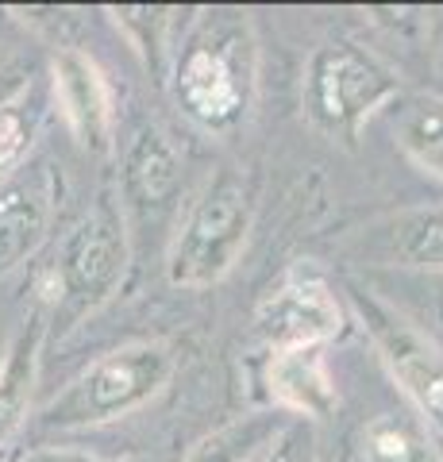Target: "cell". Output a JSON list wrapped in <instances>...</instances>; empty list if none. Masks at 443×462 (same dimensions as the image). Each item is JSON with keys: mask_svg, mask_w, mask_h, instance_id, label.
I'll list each match as a JSON object with an SVG mask.
<instances>
[{"mask_svg": "<svg viewBox=\"0 0 443 462\" xmlns=\"http://www.w3.org/2000/svg\"><path fill=\"white\" fill-rule=\"evenodd\" d=\"M259 89V39L239 12H208L174 47L170 93L197 127L235 132L251 116Z\"/></svg>", "mask_w": 443, "mask_h": 462, "instance_id": "1", "label": "cell"}, {"mask_svg": "<svg viewBox=\"0 0 443 462\" xmlns=\"http://www.w3.org/2000/svg\"><path fill=\"white\" fill-rule=\"evenodd\" d=\"M178 346L170 339H132L93 358L78 378H69L59 397H51L39 412V428L47 431H85L139 412L143 404L170 385L178 374Z\"/></svg>", "mask_w": 443, "mask_h": 462, "instance_id": "2", "label": "cell"}, {"mask_svg": "<svg viewBox=\"0 0 443 462\" xmlns=\"http://www.w3.org/2000/svg\"><path fill=\"white\" fill-rule=\"evenodd\" d=\"M127 258H132V243H127L124 212L101 200L66 231L51 266L39 273V300L47 324L66 331L105 309L120 293Z\"/></svg>", "mask_w": 443, "mask_h": 462, "instance_id": "3", "label": "cell"}, {"mask_svg": "<svg viewBox=\"0 0 443 462\" xmlns=\"http://www.w3.org/2000/svg\"><path fill=\"white\" fill-rule=\"evenodd\" d=\"M254 227V193L243 173L220 170L181 212L166 251V278L178 289H208L235 270Z\"/></svg>", "mask_w": 443, "mask_h": 462, "instance_id": "4", "label": "cell"}, {"mask_svg": "<svg viewBox=\"0 0 443 462\" xmlns=\"http://www.w3.org/2000/svg\"><path fill=\"white\" fill-rule=\"evenodd\" d=\"M401 97L397 69L363 42L336 39L309 54L305 66V116L317 132L355 147L363 127Z\"/></svg>", "mask_w": 443, "mask_h": 462, "instance_id": "5", "label": "cell"}, {"mask_svg": "<svg viewBox=\"0 0 443 462\" xmlns=\"http://www.w3.org/2000/svg\"><path fill=\"white\" fill-rule=\"evenodd\" d=\"M347 300L390 378L401 385L420 420L443 436V346L432 336H424L401 309L382 300L374 289L347 285Z\"/></svg>", "mask_w": 443, "mask_h": 462, "instance_id": "6", "label": "cell"}, {"mask_svg": "<svg viewBox=\"0 0 443 462\" xmlns=\"http://www.w3.org/2000/svg\"><path fill=\"white\" fill-rule=\"evenodd\" d=\"M254 336L270 351H293V346H328L347 331V312L336 297L332 282L317 266L297 263L270 285V293L254 309Z\"/></svg>", "mask_w": 443, "mask_h": 462, "instance_id": "7", "label": "cell"}, {"mask_svg": "<svg viewBox=\"0 0 443 462\" xmlns=\"http://www.w3.org/2000/svg\"><path fill=\"white\" fill-rule=\"evenodd\" d=\"M62 200V173L51 158L20 162L0 178V278L47 243Z\"/></svg>", "mask_w": 443, "mask_h": 462, "instance_id": "8", "label": "cell"}, {"mask_svg": "<svg viewBox=\"0 0 443 462\" xmlns=\"http://www.w3.org/2000/svg\"><path fill=\"white\" fill-rule=\"evenodd\" d=\"M54 105L74 143L89 154H108L116 147V93L97 58L66 47L51 58Z\"/></svg>", "mask_w": 443, "mask_h": 462, "instance_id": "9", "label": "cell"}, {"mask_svg": "<svg viewBox=\"0 0 443 462\" xmlns=\"http://www.w3.org/2000/svg\"><path fill=\"white\" fill-rule=\"evenodd\" d=\"M181 154L159 127H139L120 162V197L124 208L139 220H154L178 205L181 193Z\"/></svg>", "mask_w": 443, "mask_h": 462, "instance_id": "10", "label": "cell"}, {"mask_svg": "<svg viewBox=\"0 0 443 462\" xmlns=\"http://www.w3.org/2000/svg\"><path fill=\"white\" fill-rule=\"evenodd\" d=\"M266 389L274 409L293 420H328L339 409V385L328 366V346H293V351H270Z\"/></svg>", "mask_w": 443, "mask_h": 462, "instance_id": "11", "label": "cell"}, {"mask_svg": "<svg viewBox=\"0 0 443 462\" xmlns=\"http://www.w3.org/2000/svg\"><path fill=\"white\" fill-rule=\"evenodd\" d=\"M47 336H51L47 312L35 309L20 324V331L12 336L8 351H5V363H0V447L16 436L27 420V412H32Z\"/></svg>", "mask_w": 443, "mask_h": 462, "instance_id": "12", "label": "cell"}, {"mask_svg": "<svg viewBox=\"0 0 443 462\" xmlns=\"http://www.w3.org/2000/svg\"><path fill=\"white\" fill-rule=\"evenodd\" d=\"M363 251L390 266L405 270H443V205L412 208L366 231Z\"/></svg>", "mask_w": 443, "mask_h": 462, "instance_id": "13", "label": "cell"}, {"mask_svg": "<svg viewBox=\"0 0 443 462\" xmlns=\"http://www.w3.org/2000/svg\"><path fill=\"white\" fill-rule=\"evenodd\" d=\"M290 420L293 416H285L278 409L235 416V420H227L224 428L208 431V436L185 455V462H263L274 451V443L281 439V431Z\"/></svg>", "mask_w": 443, "mask_h": 462, "instance_id": "14", "label": "cell"}, {"mask_svg": "<svg viewBox=\"0 0 443 462\" xmlns=\"http://www.w3.org/2000/svg\"><path fill=\"white\" fill-rule=\"evenodd\" d=\"M397 147L417 170L428 178L443 181V97L432 93H412L401 100L393 124Z\"/></svg>", "mask_w": 443, "mask_h": 462, "instance_id": "15", "label": "cell"}, {"mask_svg": "<svg viewBox=\"0 0 443 462\" xmlns=\"http://www.w3.org/2000/svg\"><path fill=\"white\" fill-rule=\"evenodd\" d=\"M363 462H439L428 424L412 412H382L359 436Z\"/></svg>", "mask_w": 443, "mask_h": 462, "instance_id": "16", "label": "cell"}, {"mask_svg": "<svg viewBox=\"0 0 443 462\" xmlns=\"http://www.w3.org/2000/svg\"><path fill=\"white\" fill-rule=\"evenodd\" d=\"M112 20L124 27V35L132 39V47L143 54L154 74H166V62H174V23L178 12L174 8H112Z\"/></svg>", "mask_w": 443, "mask_h": 462, "instance_id": "17", "label": "cell"}, {"mask_svg": "<svg viewBox=\"0 0 443 462\" xmlns=\"http://www.w3.org/2000/svg\"><path fill=\"white\" fill-rule=\"evenodd\" d=\"M35 135V112H32V89H23L16 97H0V178L16 170Z\"/></svg>", "mask_w": 443, "mask_h": 462, "instance_id": "18", "label": "cell"}, {"mask_svg": "<svg viewBox=\"0 0 443 462\" xmlns=\"http://www.w3.org/2000/svg\"><path fill=\"white\" fill-rule=\"evenodd\" d=\"M263 462H320V447H317V424L309 420H290L281 431V439L274 443Z\"/></svg>", "mask_w": 443, "mask_h": 462, "instance_id": "19", "label": "cell"}, {"mask_svg": "<svg viewBox=\"0 0 443 462\" xmlns=\"http://www.w3.org/2000/svg\"><path fill=\"white\" fill-rule=\"evenodd\" d=\"M27 462H120V458H105L93 451H69V447H51V451H35Z\"/></svg>", "mask_w": 443, "mask_h": 462, "instance_id": "20", "label": "cell"}]
</instances>
